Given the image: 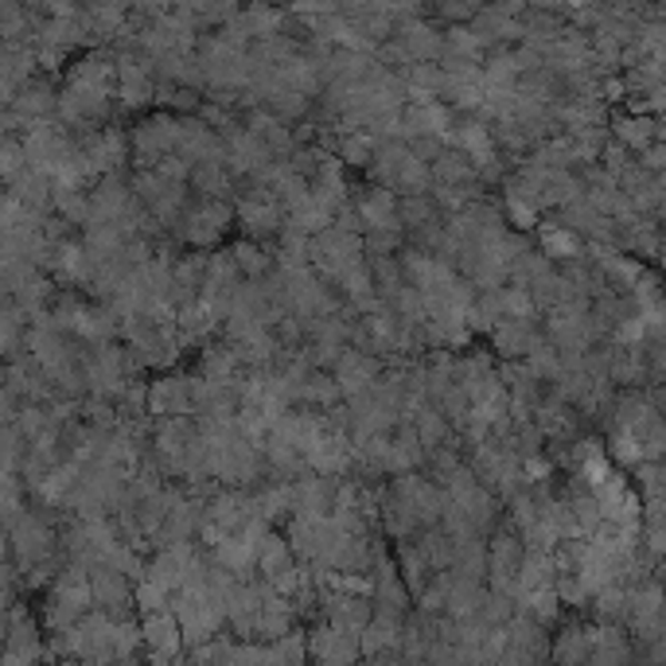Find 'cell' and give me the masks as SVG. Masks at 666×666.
<instances>
[{"mask_svg":"<svg viewBox=\"0 0 666 666\" xmlns=\"http://www.w3.org/2000/svg\"><path fill=\"white\" fill-rule=\"evenodd\" d=\"M56 98H59V87L48 79V74H32V79L24 82V87L17 90V98H12L9 110L17 113L20 121L28 125H43V121H56Z\"/></svg>","mask_w":666,"mask_h":666,"instance_id":"cell-5","label":"cell"},{"mask_svg":"<svg viewBox=\"0 0 666 666\" xmlns=\"http://www.w3.org/2000/svg\"><path fill=\"white\" fill-rule=\"evenodd\" d=\"M441 59H472V63H484V48L472 40L468 28H444Z\"/></svg>","mask_w":666,"mask_h":666,"instance_id":"cell-13","label":"cell"},{"mask_svg":"<svg viewBox=\"0 0 666 666\" xmlns=\"http://www.w3.org/2000/svg\"><path fill=\"white\" fill-rule=\"evenodd\" d=\"M402 557H405V577H410V585H421V581H425V565H428L425 557H421V549L410 542Z\"/></svg>","mask_w":666,"mask_h":666,"instance_id":"cell-15","label":"cell"},{"mask_svg":"<svg viewBox=\"0 0 666 666\" xmlns=\"http://www.w3.org/2000/svg\"><path fill=\"white\" fill-rule=\"evenodd\" d=\"M24 172H28L24 144H20V137H4V141H0V183L9 188V183H17Z\"/></svg>","mask_w":666,"mask_h":666,"instance_id":"cell-14","label":"cell"},{"mask_svg":"<svg viewBox=\"0 0 666 666\" xmlns=\"http://www.w3.org/2000/svg\"><path fill=\"white\" fill-rule=\"evenodd\" d=\"M382 366H386V363H379V359L363 355V351L343 347V351H340V359H335V366H332V371H327V374H332V382H335V386H340L343 402H347V397L363 394L366 386H374V382H379Z\"/></svg>","mask_w":666,"mask_h":666,"instance_id":"cell-6","label":"cell"},{"mask_svg":"<svg viewBox=\"0 0 666 666\" xmlns=\"http://www.w3.org/2000/svg\"><path fill=\"white\" fill-rule=\"evenodd\" d=\"M129 137V164L133 168H157L160 160L175 157L180 149V118L172 113H149L133 129H125Z\"/></svg>","mask_w":666,"mask_h":666,"instance_id":"cell-2","label":"cell"},{"mask_svg":"<svg viewBox=\"0 0 666 666\" xmlns=\"http://www.w3.org/2000/svg\"><path fill=\"white\" fill-rule=\"evenodd\" d=\"M523 557H526V546L523 538L515 534V526H503V531H495L492 538V549H487V562H492V573L500 585H511V581L518 577V569H523Z\"/></svg>","mask_w":666,"mask_h":666,"instance_id":"cell-9","label":"cell"},{"mask_svg":"<svg viewBox=\"0 0 666 666\" xmlns=\"http://www.w3.org/2000/svg\"><path fill=\"white\" fill-rule=\"evenodd\" d=\"M195 379L203 382H219V386H226V382H239L242 379V363L239 355L231 351V343L222 340H211L203 343V351H199V363H195Z\"/></svg>","mask_w":666,"mask_h":666,"instance_id":"cell-8","label":"cell"},{"mask_svg":"<svg viewBox=\"0 0 666 666\" xmlns=\"http://www.w3.org/2000/svg\"><path fill=\"white\" fill-rule=\"evenodd\" d=\"M188 188L195 191V199H222V203H234V175L226 172L222 160H203V164L191 168Z\"/></svg>","mask_w":666,"mask_h":666,"instance_id":"cell-10","label":"cell"},{"mask_svg":"<svg viewBox=\"0 0 666 666\" xmlns=\"http://www.w3.org/2000/svg\"><path fill=\"white\" fill-rule=\"evenodd\" d=\"M17 410H20L17 397H12L9 390H0V428H9L12 421H17Z\"/></svg>","mask_w":666,"mask_h":666,"instance_id":"cell-16","label":"cell"},{"mask_svg":"<svg viewBox=\"0 0 666 666\" xmlns=\"http://www.w3.org/2000/svg\"><path fill=\"white\" fill-rule=\"evenodd\" d=\"M149 417H191V379L183 371L157 374L144 390Z\"/></svg>","mask_w":666,"mask_h":666,"instance_id":"cell-3","label":"cell"},{"mask_svg":"<svg viewBox=\"0 0 666 666\" xmlns=\"http://www.w3.org/2000/svg\"><path fill=\"white\" fill-rule=\"evenodd\" d=\"M9 191L12 199H17L20 206H24V211H36V214H51V180L43 172H32V168H28L24 175H20L17 183H9Z\"/></svg>","mask_w":666,"mask_h":666,"instance_id":"cell-11","label":"cell"},{"mask_svg":"<svg viewBox=\"0 0 666 666\" xmlns=\"http://www.w3.org/2000/svg\"><path fill=\"white\" fill-rule=\"evenodd\" d=\"M231 250V258H234V265H239V273H242V281H262L265 273L273 270V254L265 246H258V242H234V246H226Z\"/></svg>","mask_w":666,"mask_h":666,"instance_id":"cell-12","label":"cell"},{"mask_svg":"<svg viewBox=\"0 0 666 666\" xmlns=\"http://www.w3.org/2000/svg\"><path fill=\"white\" fill-rule=\"evenodd\" d=\"M234 226V206L222 203V199H191L188 214L180 219V226L172 231L175 246L199 250V254H211L222 246V239L231 234Z\"/></svg>","mask_w":666,"mask_h":666,"instance_id":"cell-1","label":"cell"},{"mask_svg":"<svg viewBox=\"0 0 666 666\" xmlns=\"http://www.w3.org/2000/svg\"><path fill=\"white\" fill-rule=\"evenodd\" d=\"M487 340H492L495 355H503L507 363H523L526 355H534V351L546 343V335H542L538 320H507L503 316L500 324L487 332Z\"/></svg>","mask_w":666,"mask_h":666,"instance_id":"cell-4","label":"cell"},{"mask_svg":"<svg viewBox=\"0 0 666 666\" xmlns=\"http://www.w3.org/2000/svg\"><path fill=\"white\" fill-rule=\"evenodd\" d=\"M608 137L624 144L632 157H639V152L663 144V121L658 118H635V113L616 110V113H608Z\"/></svg>","mask_w":666,"mask_h":666,"instance_id":"cell-7","label":"cell"}]
</instances>
